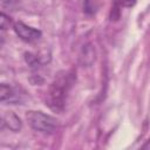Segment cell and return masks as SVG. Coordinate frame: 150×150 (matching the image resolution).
I'll list each match as a JSON object with an SVG mask.
<instances>
[{
    "label": "cell",
    "mask_w": 150,
    "mask_h": 150,
    "mask_svg": "<svg viewBox=\"0 0 150 150\" xmlns=\"http://www.w3.org/2000/svg\"><path fill=\"white\" fill-rule=\"evenodd\" d=\"M73 83L71 76L69 73L62 71L55 77L53 83L49 87L48 91V105L54 111H62L64 108V102L67 97V93Z\"/></svg>",
    "instance_id": "6da1fadb"
},
{
    "label": "cell",
    "mask_w": 150,
    "mask_h": 150,
    "mask_svg": "<svg viewBox=\"0 0 150 150\" xmlns=\"http://www.w3.org/2000/svg\"><path fill=\"white\" fill-rule=\"evenodd\" d=\"M26 118L28 121V124L39 132L53 134L57 128V120L41 111L30 110L26 114Z\"/></svg>",
    "instance_id": "7a4b0ae2"
},
{
    "label": "cell",
    "mask_w": 150,
    "mask_h": 150,
    "mask_svg": "<svg viewBox=\"0 0 150 150\" xmlns=\"http://www.w3.org/2000/svg\"><path fill=\"white\" fill-rule=\"evenodd\" d=\"M15 34L26 42H35L41 38V32L36 28H33L21 21H18L13 26Z\"/></svg>",
    "instance_id": "3957f363"
},
{
    "label": "cell",
    "mask_w": 150,
    "mask_h": 150,
    "mask_svg": "<svg viewBox=\"0 0 150 150\" xmlns=\"http://www.w3.org/2000/svg\"><path fill=\"white\" fill-rule=\"evenodd\" d=\"M0 101L2 103L16 104L21 102V95L11 86L2 83L0 86Z\"/></svg>",
    "instance_id": "277c9868"
},
{
    "label": "cell",
    "mask_w": 150,
    "mask_h": 150,
    "mask_svg": "<svg viewBox=\"0 0 150 150\" xmlns=\"http://www.w3.org/2000/svg\"><path fill=\"white\" fill-rule=\"evenodd\" d=\"M95 61V48L91 43H84L79 54V62L83 67H90Z\"/></svg>",
    "instance_id": "5b68a950"
},
{
    "label": "cell",
    "mask_w": 150,
    "mask_h": 150,
    "mask_svg": "<svg viewBox=\"0 0 150 150\" xmlns=\"http://www.w3.org/2000/svg\"><path fill=\"white\" fill-rule=\"evenodd\" d=\"M4 123L13 131H19L21 129V121L20 118L13 114V112H9V114H6L4 116Z\"/></svg>",
    "instance_id": "8992f818"
},
{
    "label": "cell",
    "mask_w": 150,
    "mask_h": 150,
    "mask_svg": "<svg viewBox=\"0 0 150 150\" xmlns=\"http://www.w3.org/2000/svg\"><path fill=\"white\" fill-rule=\"evenodd\" d=\"M98 9V0H83V11L91 15Z\"/></svg>",
    "instance_id": "52a82bcc"
},
{
    "label": "cell",
    "mask_w": 150,
    "mask_h": 150,
    "mask_svg": "<svg viewBox=\"0 0 150 150\" xmlns=\"http://www.w3.org/2000/svg\"><path fill=\"white\" fill-rule=\"evenodd\" d=\"M9 25H11V18L2 12L1 15H0V27H1V29L2 30L7 29L9 27Z\"/></svg>",
    "instance_id": "ba28073f"
},
{
    "label": "cell",
    "mask_w": 150,
    "mask_h": 150,
    "mask_svg": "<svg viewBox=\"0 0 150 150\" xmlns=\"http://www.w3.org/2000/svg\"><path fill=\"white\" fill-rule=\"evenodd\" d=\"M25 55H26L25 57H26V61H27L28 64H30L32 67H35V66L39 64V59L35 55H33L32 53H26Z\"/></svg>",
    "instance_id": "9c48e42d"
},
{
    "label": "cell",
    "mask_w": 150,
    "mask_h": 150,
    "mask_svg": "<svg viewBox=\"0 0 150 150\" xmlns=\"http://www.w3.org/2000/svg\"><path fill=\"white\" fill-rule=\"evenodd\" d=\"M115 2L120 7H132L136 4V0H115Z\"/></svg>",
    "instance_id": "30bf717a"
}]
</instances>
